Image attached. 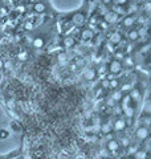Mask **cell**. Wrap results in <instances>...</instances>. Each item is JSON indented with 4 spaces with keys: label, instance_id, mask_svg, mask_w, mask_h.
<instances>
[{
    "label": "cell",
    "instance_id": "8",
    "mask_svg": "<svg viewBox=\"0 0 151 159\" xmlns=\"http://www.w3.org/2000/svg\"><path fill=\"white\" fill-rule=\"evenodd\" d=\"M102 19L109 24V25H112V24H117V23L119 21L121 16H119V15H117L115 12H113L112 9H109V11H106V12L103 13Z\"/></svg>",
    "mask_w": 151,
    "mask_h": 159
},
{
    "label": "cell",
    "instance_id": "2",
    "mask_svg": "<svg viewBox=\"0 0 151 159\" xmlns=\"http://www.w3.org/2000/svg\"><path fill=\"white\" fill-rule=\"evenodd\" d=\"M68 19L73 27H84L88 21V15L82 12V9H78V11L73 12L72 16H69Z\"/></svg>",
    "mask_w": 151,
    "mask_h": 159
},
{
    "label": "cell",
    "instance_id": "16",
    "mask_svg": "<svg viewBox=\"0 0 151 159\" xmlns=\"http://www.w3.org/2000/svg\"><path fill=\"white\" fill-rule=\"evenodd\" d=\"M130 0H112V6H121V7H127Z\"/></svg>",
    "mask_w": 151,
    "mask_h": 159
},
{
    "label": "cell",
    "instance_id": "12",
    "mask_svg": "<svg viewBox=\"0 0 151 159\" xmlns=\"http://www.w3.org/2000/svg\"><path fill=\"white\" fill-rule=\"evenodd\" d=\"M76 43H77L76 37H73L72 34H65V36L62 37L61 45H62V48H73L76 45Z\"/></svg>",
    "mask_w": 151,
    "mask_h": 159
},
{
    "label": "cell",
    "instance_id": "1",
    "mask_svg": "<svg viewBox=\"0 0 151 159\" xmlns=\"http://www.w3.org/2000/svg\"><path fill=\"white\" fill-rule=\"evenodd\" d=\"M147 138H150V127L142 125V123H139V125L137 126V129L134 130L135 143H138V145L140 146V143L144 142Z\"/></svg>",
    "mask_w": 151,
    "mask_h": 159
},
{
    "label": "cell",
    "instance_id": "19",
    "mask_svg": "<svg viewBox=\"0 0 151 159\" xmlns=\"http://www.w3.org/2000/svg\"><path fill=\"white\" fill-rule=\"evenodd\" d=\"M110 130H113V127H112V125H110V123H108V121H106V123H103V126H102V133H103V134H108Z\"/></svg>",
    "mask_w": 151,
    "mask_h": 159
},
{
    "label": "cell",
    "instance_id": "4",
    "mask_svg": "<svg viewBox=\"0 0 151 159\" xmlns=\"http://www.w3.org/2000/svg\"><path fill=\"white\" fill-rule=\"evenodd\" d=\"M127 121L125 119V117H115V119L112 122V127H113V131L115 133H123L126 129H127Z\"/></svg>",
    "mask_w": 151,
    "mask_h": 159
},
{
    "label": "cell",
    "instance_id": "14",
    "mask_svg": "<svg viewBox=\"0 0 151 159\" xmlns=\"http://www.w3.org/2000/svg\"><path fill=\"white\" fill-rule=\"evenodd\" d=\"M122 41V33L115 31V32H112L109 36V43L112 44V45H118V44Z\"/></svg>",
    "mask_w": 151,
    "mask_h": 159
},
{
    "label": "cell",
    "instance_id": "10",
    "mask_svg": "<svg viewBox=\"0 0 151 159\" xmlns=\"http://www.w3.org/2000/svg\"><path fill=\"white\" fill-rule=\"evenodd\" d=\"M126 40L130 43H137L138 40H139V33H138V29H135V28H129V29H126Z\"/></svg>",
    "mask_w": 151,
    "mask_h": 159
},
{
    "label": "cell",
    "instance_id": "7",
    "mask_svg": "<svg viewBox=\"0 0 151 159\" xmlns=\"http://www.w3.org/2000/svg\"><path fill=\"white\" fill-rule=\"evenodd\" d=\"M106 150H108V152L112 154V155H117L121 151V145H119L117 138H110L106 142Z\"/></svg>",
    "mask_w": 151,
    "mask_h": 159
},
{
    "label": "cell",
    "instance_id": "17",
    "mask_svg": "<svg viewBox=\"0 0 151 159\" xmlns=\"http://www.w3.org/2000/svg\"><path fill=\"white\" fill-rule=\"evenodd\" d=\"M118 86H119V80H117V78L109 80V89L115 90V89H118Z\"/></svg>",
    "mask_w": 151,
    "mask_h": 159
},
{
    "label": "cell",
    "instance_id": "13",
    "mask_svg": "<svg viewBox=\"0 0 151 159\" xmlns=\"http://www.w3.org/2000/svg\"><path fill=\"white\" fill-rule=\"evenodd\" d=\"M118 142H119V145H121V148H127L130 145H131V138H130L129 135H125L123 133H121V135H119V138H118Z\"/></svg>",
    "mask_w": 151,
    "mask_h": 159
},
{
    "label": "cell",
    "instance_id": "20",
    "mask_svg": "<svg viewBox=\"0 0 151 159\" xmlns=\"http://www.w3.org/2000/svg\"><path fill=\"white\" fill-rule=\"evenodd\" d=\"M106 72H108V65H106V64H102V65L99 66V69L97 70L98 74H103V73H106Z\"/></svg>",
    "mask_w": 151,
    "mask_h": 159
},
{
    "label": "cell",
    "instance_id": "22",
    "mask_svg": "<svg viewBox=\"0 0 151 159\" xmlns=\"http://www.w3.org/2000/svg\"><path fill=\"white\" fill-rule=\"evenodd\" d=\"M0 68H3V61L2 60H0Z\"/></svg>",
    "mask_w": 151,
    "mask_h": 159
},
{
    "label": "cell",
    "instance_id": "5",
    "mask_svg": "<svg viewBox=\"0 0 151 159\" xmlns=\"http://www.w3.org/2000/svg\"><path fill=\"white\" fill-rule=\"evenodd\" d=\"M123 70V65H122V61H119L117 58H113L110 64L108 65V72L112 74V76H118Z\"/></svg>",
    "mask_w": 151,
    "mask_h": 159
},
{
    "label": "cell",
    "instance_id": "21",
    "mask_svg": "<svg viewBox=\"0 0 151 159\" xmlns=\"http://www.w3.org/2000/svg\"><path fill=\"white\" fill-rule=\"evenodd\" d=\"M9 137V133L7 130H0V139H7Z\"/></svg>",
    "mask_w": 151,
    "mask_h": 159
},
{
    "label": "cell",
    "instance_id": "6",
    "mask_svg": "<svg viewBox=\"0 0 151 159\" xmlns=\"http://www.w3.org/2000/svg\"><path fill=\"white\" fill-rule=\"evenodd\" d=\"M121 23V27L123 29H129V28H133L135 27V23H137V16L135 15H125V16L121 17L119 20Z\"/></svg>",
    "mask_w": 151,
    "mask_h": 159
},
{
    "label": "cell",
    "instance_id": "15",
    "mask_svg": "<svg viewBox=\"0 0 151 159\" xmlns=\"http://www.w3.org/2000/svg\"><path fill=\"white\" fill-rule=\"evenodd\" d=\"M123 94H125V93H123L122 90H119V89H115L114 93H113V96H112V99L119 103V101H121V98H122Z\"/></svg>",
    "mask_w": 151,
    "mask_h": 159
},
{
    "label": "cell",
    "instance_id": "9",
    "mask_svg": "<svg viewBox=\"0 0 151 159\" xmlns=\"http://www.w3.org/2000/svg\"><path fill=\"white\" fill-rule=\"evenodd\" d=\"M94 37V31L92 27H85V28H81V31H80V39L82 40V41L88 43V41H92Z\"/></svg>",
    "mask_w": 151,
    "mask_h": 159
},
{
    "label": "cell",
    "instance_id": "18",
    "mask_svg": "<svg viewBox=\"0 0 151 159\" xmlns=\"http://www.w3.org/2000/svg\"><path fill=\"white\" fill-rule=\"evenodd\" d=\"M28 57H29V54H28V52H25V51L20 52V53L17 54V58H19V61H21V62L27 61V60H28Z\"/></svg>",
    "mask_w": 151,
    "mask_h": 159
},
{
    "label": "cell",
    "instance_id": "3",
    "mask_svg": "<svg viewBox=\"0 0 151 159\" xmlns=\"http://www.w3.org/2000/svg\"><path fill=\"white\" fill-rule=\"evenodd\" d=\"M50 11H52V7L44 0H39V2L32 4V12L36 15H48Z\"/></svg>",
    "mask_w": 151,
    "mask_h": 159
},
{
    "label": "cell",
    "instance_id": "11",
    "mask_svg": "<svg viewBox=\"0 0 151 159\" xmlns=\"http://www.w3.org/2000/svg\"><path fill=\"white\" fill-rule=\"evenodd\" d=\"M127 158L129 159H150V152L143 150L142 147H139L137 151L134 154H131V155H129Z\"/></svg>",
    "mask_w": 151,
    "mask_h": 159
}]
</instances>
